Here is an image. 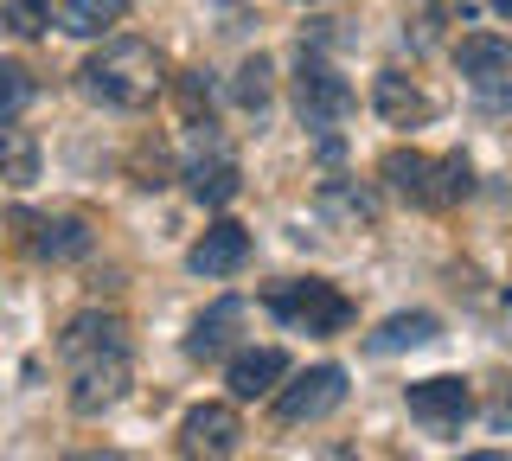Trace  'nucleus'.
I'll list each match as a JSON object with an SVG mask.
<instances>
[{"mask_svg": "<svg viewBox=\"0 0 512 461\" xmlns=\"http://www.w3.org/2000/svg\"><path fill=\"white\" fill-rule=\"evenodd\" d=\"M64 365H71V404L96 417L128 391V327L122 314H77L58 340Z\"/></svg>", "mask_w": 512, "mask_h": 461, "instance_id": "f257e3e1", "label": "nucleus"}, {"mask_svg": "<svg viewBox=\"0 0 512 461\" xmlns=\"http://www.w3.org/2000/svg\"><path fill=\"white\" fill-rule=\"evenodd\" d=\"M84 90L103 97L109 109H148L167 90V65H160V52L148 39H109L84 65Z\"/></svg>", "mask_w": 512, "mask_h": 461, "instance_id": "f03ea898", "label": "nucleus"}, {"mask_svg": "<svg viewBox=\"0 0 512 461\" xmlns=\"http://www.w3.org/2000/svg\"><path fill=\"white\" fill-rule=\"evenodd\" d=\"M269 314H276V321H288L295 333H320V340L352 327V301L333 289V282H320V276H301V282L269 289Z\"/></svg>", "mask_w": 512, "mask_h": 461, "instance_id": "7ed1b4c3", "label": "nucleus"}, {"mask_svg": "<svg viewBox=\"0 0 512 461\" xmlns=\"http://www.w3.org/2000/svg\"><path fill=\"white\" fill-rule=\"evenodd\" d=\"M295 116L308 122V129H333V122L352 116V84L327 65V58L301 52V65H295Z\"/></svg>", "mask_w": 512, "mask_h": 461, "instance_id": "20e7f679", "label": "nucleus"}, {"mask_svg": "<svg viewBox=\"0 0 512 461\" xmlns=\"http://www.w3.org/2000/svg\"><path fill=\"white\" fill-rule=\"evenodd\" d=\"M237 442H244V423H237L231 404H192L180 417V455L186 461H231Z\"/></svg>", "mask_w": 512, "mask_h": 461, "instance_id": "39448f33", "label": "nucleus"}, {"mask_svg": "<svg viewBox=\"0 0 512 461\" xmlns=\"http://www.w3.org/2000/svg\"><path fill=\"white\" fill-rule=\"evenodd\" d=\"M404 404H410V417L423 423V429H436V436H448V429H461L474 417V385L468 378H416V385L404 391Z\"/></svg>", "mask_w": 512, "mask_h": 461, "instance_id": "423d86ee", "label": "nucleus"}, {"mask_svg": "<svg viewBox=\"0 0 512 461\" xmlns=\"http://www.w3.org/2000/svg\"><path fill=\"white\" fill-rule=\"evenodd\" d=\"M340 404H346V372L340 365H314V372H301L295 385L276 391V423H320Z\"/></svg>", "mask_w": 512, "mask_h": 461, "instance_id": "0eeeda50", "label": "nucleus"}, {"mask_svg": "<svg viewBox=\"0 0 512 461\" xmlns=\"http://www.w3.org/2000/svg\"><path fill=\"white\" fill-rule=\"evenodd\" d=\"M455 65H461V77L480 90V103H506V97H512V45H506V39H493V33L461 39V45H455Z\"/></svg>", "mask_w": 512, "mask_h": 461, "instance_id": "6e6552de", "label": "nucleus"}, {"mask_svg": "<svg viewBox=\"0 0 512 461\" xmlns=\"http://www.w3.org/2000/svg\"><path fill=\"white\" fill-rule=\"evenodd\" d=\"M186 263H192V276H237V269L250 263V231L231 225V218H218V225L186 250Z\"/></svg>", "mask_w": 512, "mask_h": 461, "instance_id": "1a4fd4ad", "label": "nucleus"}, {"mask_svg": "<svg viewBox=\"0 0 512 461\" xmlns=\"http://www.w3.org/2000/svg\"><path fill=\"white\" fill-rule=\"evenodd\" d=\"M372 103H378V116L391 122V129H416V122H429V116H436V103H429V97L410 84L404 71H384L378 84H372Z\"/></svg>", "mask_w": 512, "mask_h": 461, "instance_id": "9d476101", "label": "nucleus"}, {"mask_svg": "<svg viewBox=\"0 0 512 461\" xmlns=\"http://www.w3.org/2000/svg\"><path fill=\"white\" fill-rule=\"evenodd\" d=\"M378 173H384V186H391V193H404V199H416V205H436V161H429V154L391 148V154L378 161Z\"/></svg>", "mask_w": 512, "mask_h": 461, "instance_id": "9b49d317", "label": "nucleus"}, {"mask_svg": "<svg viewBox=\"0 0 512 461\" xmlns=\"http://www.w3.org/2000/svg\"><path fill=\"white\" fill-rule=\"evenodd\" d=\"M288 378V359L276 353V346H256V353H237L231 359V378H224V385H231V397H269Z\"/></svg>", "mask_w": 512, "mask_h": 461, "instance_id": "f8f14e48", "label": "nucleus"}, {"mask_svg": "<svg viewBox=\"0 0 512 461\" xmlns=\"http://www.w3.org/2000/svg\"><path fill=\"white\" fill-rule=\"evenodd\" d=\"M244 327V301H218V308H205L199 321L186 333V359H218L224 346H231V333Z\"/></svg>", "mask_w": 512, "mask_h": 461, "instance_id": "ddd939ff", "label": "nucleus"}, {"mask_svg": "<svg viewBox=\"0 0 512 461\" xmlns=\"http://www.w3.org/2000/svg\"><path fill=\"white\" fill-rule=\"evenodd\" d=\"M186 186H192V199H199V205H231L244 180H237V161H231V154H212V161L199 154V161L186 167Z\"/></svg>", "mask_w": 512, "mask_h": 461, "instance_id": "4468645a", "label": "nucleus"}, {"mask_svg": "<svg viewBox=\"0 0 512 461\" xmlns=\"http://www.w3.org/2000/svg\"><path fill=\"white\" fill-rule=\"evenodd\" d=\"M90 225L84 218H39V257H52V263H77V257H90Z\"/></svg>", "mask_w": 512, "mask_h": 461, "instance_id": "2eb2a0df", "label": "nucleus"}, {"mask_svg": "<svg viewBox=\"0 0 512 461\" xmlns=\"http://www.w3.org/2000/svg\"><path fill=\"white\" fill-rule=\"evenodd\" d=\"M436 333H442L436 314H391V321H384L365 346H372V353H404V346H429Z\"/></svg>", "mask_w": 512, "mask_h": 461, "instance_id": "dca6fc26", "label": "nucleus"}, {"mask_svg": "<svg viewBox=\"0 0 512 461\" xmlns=\"http://www.w3.org/2000/svg\"><path fill=\"white\" fill-rule=\"evenodd\" d=\"M128 13V0H64V33H77V39H96V33H109Z\"/></svg>", "mask_w": 512, "mask_h": 461, "instance_id": "f3484780", "label": "nucleus"}, {"mask_svg": "<svg viewBox=\"0 0 512 461\" xmlns=\"http://www.w3.org/2000/svg\"><path fill=\"white\" fill-rule=\"evenodd\" d=\"M0 180L7 186L39 180V141H32L26 129H0Z\"/></svg>", "mask_w": 512, "mask_h": 461, "instance_id": "a211bd4d", "label": "nucleus"}, {"mask_svg": "<svg viewBox=\"0 0 512 461\" xmlns=\"http://www.w3.org/2000/svg\"><path fill=\"white\" fill-rule=\"evenodd\" d=\"M269 77H276V71H269V58H263V52H256V58H244V65H237V84H231L237 109H250V116H263V109H269V90H276Z\"/></svg>", "mask_w": 512, "mask_h": 461, "instance_id": "6ab92c4d", "label": "nucleus"}, {"mask_svg": "<svg viewBox=\"0 0 512 461\" xmlns=\"http://www.w3.org/2000/svg\"><path fill=\"white\" fill-rule=\"evenodd\" d=\"M474 193V167L468 154H448V161H436V205H455Z\"/></svg>", "mask_w": 512, "mask_h": 461, "instance_id": "aec40b11", "label": "nucleus"}, {"mask_svg": "<svg viewBox=\"0 0 512 461\" xmlns=\"http://www.w3.org/2000/svg\"><path fill=\"white\" fill-rule=\"evenodd\" d=\"M32 103V77L26 65H13V58H0V116H13V109Z\"/></svg>", "mask_w": 512, "mask_h": 461, "instance_id": "412c9836", "label": "nucleus"}, {"mask_svg": "<svg viewBox=\"0 0 512 461\" xmlns=\"http://www.w3.org/2000/svg\"><path fill=\"white\" fill-rule=\"evenodd\" d=\"M180 109H186V122H199V109H212V84H205V71L180 77Z\"/></svg>", "mask_w": 512, "mask_h": 461, "instance_id": "4be33fe9", "label": "nucleus"}, {"mask_svg": "<svg viewBox=\"0 0 512 461\" xmlns=\"http://www.w3.org/2000/svg\"><path fill=\"white\" fill-rule=\"evenodd\" d=\"M13 20H20V33H39L45 20H52V0H7Z\"/></svg>", "mask_w": 512, "mask_h": 461, "instance_id": "5701e85b", "label": "nucleus"}, {"mask_svg": "<svg viewBox=\"0 0 512 461\" xmlns=\"http://www.w3.org/2000/svg\"><path fill=\"white\" fill-rule=\"evenodd\" d=\"M71 461H128V455H116V449H96V455H71Z\"/></svg>", "mask_w": 512, "mask_h": 461, "instance_id": "b1692460", "label": "nucleus"}, {"mask_svg": "<svg viewBox=\"0 0 512 461\" xmlns=\"http://www.w3.org/2000/svg\"><path fill=\"white\" fill-rule=\"evenodd\" d=\"M500 423H512V385H506V397H500V410H493Z\"/></svg>", "mask_w": 512, "mask_h": 461, "instance_id": "393cba45", "label": "nucleus"}, {"mask_svg": "<svg viewBox=\"0 0 512 461\" xmlns=\"http://www.w3.org/2000/svg\"><path fill=\"white\" fill-rule=\"evenodd\" d=\"M461 461H512V455H500V449H480V455H461Z\"/></svg>", "mask_w": 512, "mask_h": 461, "instance_id": "a878e982", "label": "nucleus"}, {"mask_svg": "<svg viewBox=\"0 0 512 461\" xmlns=\"http://www.w3.org/2000/svg\"><path fill=\"white\" fill-rule=\"evenodd\" d=\"M493 7H500V13H506V20H512V0H493Z\"/></svg>", "mask_w": 512, "mask_h": 461, "instance_id": "bb28decb", "label": "nucleus"}, {"mask_svg": "<svg viewBox=\"0 0 512 461\" xmlns=\"http://www.w3.org/2000/svg\"><path fill=\"white\" fill-rule=\"evenodd\" d=\"M301 7H320V0H301Z\"/></svg>", "mask_w": 512, "mask_h": 461, "instance_id": "cd10ccee", "label": "nucleus"}]
</instances>
